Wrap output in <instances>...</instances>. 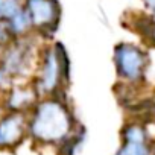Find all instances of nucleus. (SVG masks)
<instances>
[{
    "instance_id": "obj_1",
    "label": "nucleus",
    "mask_w": 155,
    "mask_h": 155,
    "mask_svg": "<svg viewBox=\"0 0 155 155\" xmlns=\"http://www.w3.org/2000/svg\"><path fill=\"white\" fill-rule=\"evenodd\" d=\"M29 134L44 144H65L74 137L73 116L58 99L40 102L29 122Z\"/></svg>"
},
{
    "instance_id": "obj_2",
    "label": "nucleus",
    "mask_w": 155,
    "mask_h": 155,
    "mask_svg": "<svg viewBox=\"0 0 155 155\" xmlns=\"http://www.w3.org/2000/svg\"><path fill=\"white\" fill-rule=\"evenodd\" d=\"M68 56L61 44L50 47L44 53V62L37 81V93L52 94L59 88L64 79H68Z\"/></svg>"
},
{
    "instance_id": "obj_3",
    "label": "nucleus",
    "mask_w": 155,
    "mask_h": 155,
    "mask_svg": "<svg viewBox=\"0 0 155 155\" xmlns=\"http://www.w3.org/2000/svg\"><path fill=\"white\" fill-rule=\"evenodd\" d=\"M114 64L119 76L129 84H138L144 79L147 68L146 52L131 43H122L114 50Z\"/></svg>"
},
{
    "instance_id": "obj_4",
    "label": "nucleus",
    "mask_w": 155,
    "mask_h": 155,
    "mask_svg": "<svg viewBox=\"0 0 155 155\" xmlns=\"http://www.w3.org/2000/svg\"><path fill=\"white\" fill-rule=\"evenodd\" d=\"M32 64V47L26 41L11 46L0 64V88H11L17 78L25 76Z\"/></svg>"
},
{
    "instance_id": "obj_5",
    "label": "nucleus",
    "mask_w": 155,
    "mask_h": 155,
    "mask_svg": "<svg viewBox=\"0 0 155 155\" xmlns=\"http://www.w3.org/2000/svg\"><path fill=\"white\" fill-rule=\"evenodd\" d=\"M25 9L32 28L44 34H52L59 23L61 8L58 0H26Z\"/></svg>"
},
{
    "instance_id": "obj_6",
    "label": "nucleus",
    "mask_w": 155,
    "mask_h": 155,
    "mask_svg": "<svg viewBox=\"0 0 155 155\" xmlns=\"http://www.w3.org/2000/svg\"><path fill=\"white\" fill-rule=\"evenodd\" d=\"M123 143L114 155H155L149 131L141 123H129L122 132Z\"/></svg>"
},
{
    "instance_id": "obj_7",
    "label": "nucleus",
    "mask_w": 155,
    "mask_h": 155,
    "mask_svg": "<svg viewBox=\"0 0 155 155\" xmlns=\"http://www.w3.org/2000/svg\"><path fill=\"white\" fill-rule=\"evenodd\" d=\"M26 132V120L21 113H11L0 120V147L18 144Z\"/></svg>"
},
{
    "instance_id": "obj_8",
    "label": "nucleus",
    "mask_w": 155,
    "mask_h": 155,
    "mask_svg": "<svg viewBox=\"0 0 155 155\" xmlns=\"http://www.w3.org/2000/svg\"><path fill=\"white\" fill-rule=\"evenodd\" d=\"M37 93L29 90V88H14L9 94V99H8V107L11 108V111L14 113H21L25 108H28L34 99H35Z\"/></svg>"
},
{
    "instance_id": "obj_9",
    "label": "nucleus",
    "mask_w": 155,
    "mask_h": 155,
    "mask_svg": "<svg viewBox=\"0 0 155 155\" xmlns=\"http://www.w3.org/2000/svg\"><path fill=\"white\" fill-rule=\"evenodd\" d=\"M5 26H6V29L9 31L11 35L20 37V35L26 34V32L32 28V25H31V18H29V15H28L25 6H23L15 15H12V17L5 23Z\"/></svg>"
},
{
    "instance_id": "obj_10",
    "label": "nucleus",
    "mask_w": 155,
    "mask_h": 155,
    "mask_svg": "<svg viewBox=\"0 0 155 155\" xmlns=\"http://www.w3.org/2000/svg\"><path fill=\"white\" fill-rule=\"evenodd\" d=\"M23 6L20 3V0H0V21L6 23Z\"/></svg>"
},
{
    "instance_id": "obj_11",
    "label": "nucleus",
    "mask_w": 155,
    "mask_h": 155,
    "mask_svg": "<svg viewBox=\"0 0 155 155\" xmlns=\"http://www.w3.org/2000/svg\"><path fill=\"white\" fill-rule=\"evenodd\" d=\"M143 34L149 40V43L152 46H155V23H152L149 18H147V25L143 28Z\"/></svg>"
},
{
    "instance_id": "obj_12",
    "label": "nucleus",
    "mask_w": 155,
    "mask_h": 155,
    "mask_svg": "<svg viewBox=\"0 0 155 155\" xmlns=\"http://www.w3.org/2000/svg\"><path fill=\"white\" fill-rule=\"evenodd\" d=\"M143 5L146 8V14H147V18L155 23V0H143Z\"/></svg>"
},
{
    "instance_id": "obj_13",
    "label": "nucleus",
    "mask_w": 155,
    "mask_h": 155,
    "mask_svg": "<svg viewBox=\"0 0 155 155\" xmlns=\"http://www.w3.org/2000/svg\"><path fill=\"white\" fill-rule=\"evenodd\" d=\"M9 37H11V34H9V31L6 29L5 23H0V46H3V44L9 40Z\"/></svg>"
},
{
    "instance_id": "obj_14",
    "label": "nucleus",
    "mask_w": 155,
    "mask_h": 155,
    "mask_svg": "<svg viewBox=\"0 0 155 155\" xmlns=\"http://www.w3.org/2000/svg\"><path fill=\"white\" fill-rule=\"evenodd\" d=\"M0 23H2V21H0Z\"/></svg>"
}]
</instances>
